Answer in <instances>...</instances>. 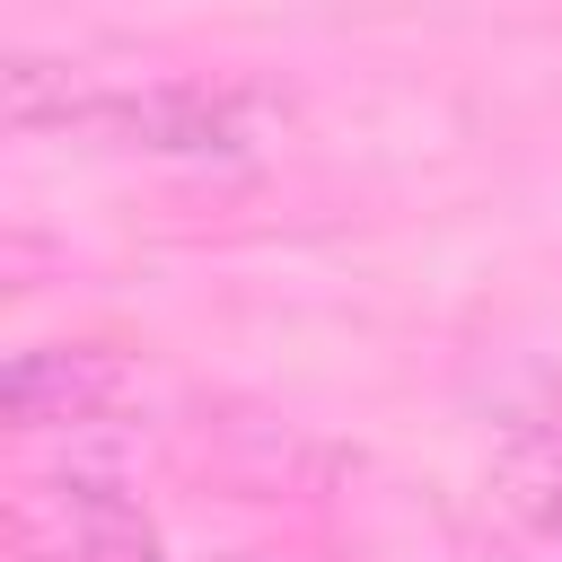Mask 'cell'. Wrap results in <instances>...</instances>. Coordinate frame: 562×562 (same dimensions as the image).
Wrapping results in <instances>:
<instances>
[{"instance_id": "1", "label": "cell", "mask_w": 562, "mask_h": 562, "mask_svg": "<svg viewBox=\"0 0 562 562\" xmlns=\"http://www.w3.org/2000/svg\"><path fill=\"white\" fill-rule=\"evenodd\" d=\"M105 123L158 158H246L272 132V97L237 79H149L132 97H105Z\"/></svg>"}, {"instance_id": "2", "label": "cell", "mask_w": 562, "mask_h": 562, "mask_svg": "<svg viewBox=\"0 0 562 562\" xmlns=\"http://www.w3.org/2000/svg\"><path fill=\"white\" fill-rule=\"evenodd\" d=\"M18 536L44 562H158V527L140 518L123 474H61V483L26 492Z\"/></svg>"}, {"instance_id": "3", "label": "cell", "mask_w": 562, "mask_h": 562, "mask_svg": "<svg viewBox=\"0 0 562 562\" xmlns=\"http://www.w3.org/2000/svg\"><path fill=\"white\" fill-rule=\"evenodd\" d=\"M114 395H123V360L97 351V342H35V351H18L9 378H0V404H9L18 430H79V422H97Z\"/></svg>"}, {"instance_id": "4", "label": "cell", "mask_w": 562, "mask_h": 562, "mask_svg": "<svg viewBox=\"0 0 562 562\" xmlns=\"http://www.w3.org/2000/svg\"><path fill=\"white\" fill-rule=\"evenodd\" d=\"M0 105H9V123H79V114H105V97L70 61H53V53H9L0 61Z\"/></svg>"}, {"instance_id": "5", "label": "cell", "mask_w": 562, "mask_h": 562, "mask_svg": "<svg viewBox=\"0 0 562 562\" xmlns=\"http://www.w3.org/2000/svg\"><path fill=\"white\" fill-rule=\"evenodd\" d=\"M501 501H509L536 536L562 544V430H518V439L501 448Z\"/></svg>"}]
</instances>
